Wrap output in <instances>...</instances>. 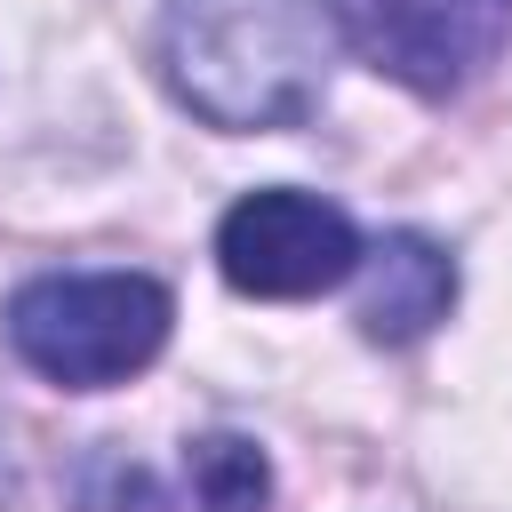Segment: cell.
Listing matches in <instances>:
<instances>
[{"label": "cell", "instance_id": "1", "mask_svg": "<svg viewBox=\"0 0 512 512\" xmlns=\"http://www.w3.org/2000/svg\"><path fill=\"white\" fill-rule=\"evenodd\" d=\"M336 48L344 32L328 0H168L152 32L168 96L224 136L312 120Z\"/></svg>", "mask_w": 512, "mask_h": 512}, {"label": "cell", "instance_id": "2", "mask_svg": "<svg viewBox=\"0 0 512 512\" xmlns=\"http://www.w3.org/2000/svg\"><path fill=\"white\" fill-rule=\"evenodd\" d=\"M168 288L152 272H40L8 296V352L56 392H112L168 344Z\"/></svg>", "mask_w": 512, "mask_h": 512}, {"label": "cell", "instance_id": "3", "mask_svg": "<svg viewBox=\"0 0 512 512\" xmlns=\"http://www.w3.org/2000/svg\"><path fill=\"white\" fill-rule=\"evenodd\" d=\"M360 256H368L360 224L304 184H256L216 224V272H224V288H240L256 304L328 296L360 272Z\"/></svg>", "mask_w": 512, "mask_h": 512}, {"label": "cell", "instance_id": "4", "mask_svg": "<svg viewBox=\"0 0 512 512\" xmlns=\"http://www.w3.org/2000/svg\"><path fill=\"white\" fill-rule=\"evenodd\" d=\"M344 48H360L408 96H464L512 48V0H328Z\"/></svg>", "mask_w": 512, "mask_h": 512}, {"label": "cell", "instance_id": "5", "mask_svg": "<svg viewBox=\"0 0 512 512\" xmlns=\"http://www.w3.org/2000/svg\"><path fill=\"white\" fill-rule=\"evenodd\" d=\"M360 296H352V320H360V336L368 344H416V336H432L448 312H456V256L440 248V240H424V232H384V240H368V256H360Z\"/></svg>", "mask_w": 512, "mask_h": 512}, {"label": "cell", "instance_id": "6", "mask_svg": "<svg viewBox=\"0 0 512 512\" xmlns=\"http://www.w3.org/2000/svg\"><path fill=\"white\" fill-rule=\"evenodd\" d=\"M184 472H192L200 512H264V504H272V464H264V448H256L248 432H208V440H192Z\"/></svg>", "mask_w": 512, "mask_h": 512}, {"label": "cell", "instance_id": "7", "mask_svg": "<svg viewBox=\"0 0 512 512\" xmlns=\"http://www.w3.org/2000/svg\"><path fill=\"white\" fill-rule=\"evenodd\" d=\"M80 504H88V512H168V496L152 488V472H144V464H120V456H96V464H88Z\"/></svg>", "mask_w": 512, "mask_h": 512}]
</instances>
